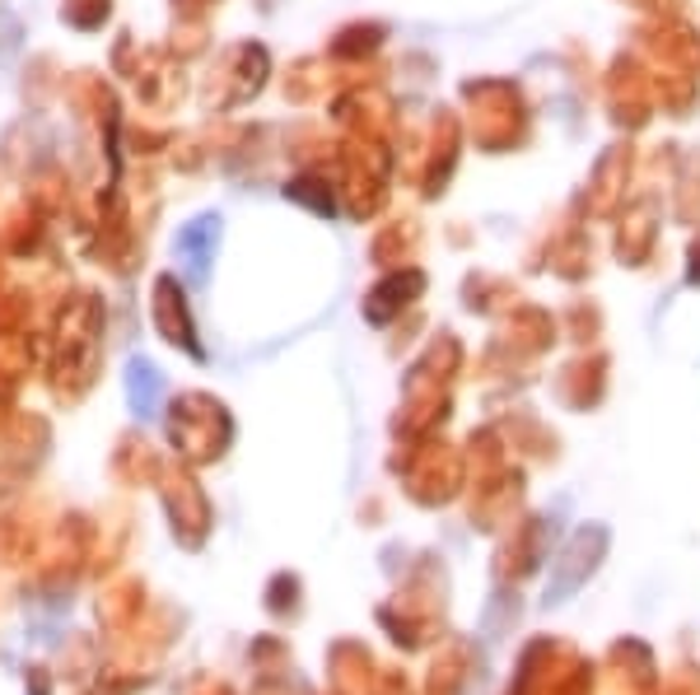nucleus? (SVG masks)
I'll return each mask as SVG.
<instances>
[{"mask_svg": "<svg viewBox=\"0 0 700 695\" xmlns=\"http://www.w3.org/2000/svg\"><path fill=\"white\" fill-rule=\"evenodd\" d=\"M598 551H603V542L588 551V532H580L574 542L565 546V555L556 561V569H551V584H547V606H560L570 593H580V584L593 575V565H598Z\"/></svg>", "mask_w": 700, "mask_h": 695, "instance_id": "nucleus-1", "label": "nucleus"}, {"mask_svg": "<svg viewBox=\"0 0 700 695\" xmlns=\"http://www.w3.org/2000/svg\"><path fill=\"white\" fill-rule=\"evenodd\" d=\"M160 397H164L160 369H154L150 360H131V369H127V402H131V411L140 415V421H154V415H160Z\"/></svg>", "mask_w": 700, "mask_h": 695, "instance_id": "nucleus-2", "label": "nucleus"}, {"mask_svg": "<svg viewBox=\"0 0 700 695\" xmlns=\"http://www.w3.org/2000/svg\"><path fill=\"white\" fill-rule=\"evenodd\" d=\"M215 238H220V220H210V215L191 220L178 234V257L187 262L191 281H206V262H210V252H215Z\"/></svg>", "mask_w": 700, "mask_h": 695, "instance_id": "nucleus-3", "label": "nucleus"}]
</instances>
